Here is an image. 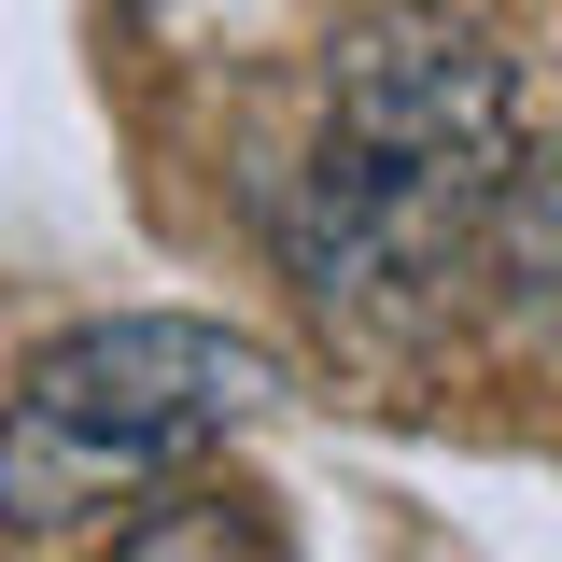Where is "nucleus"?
<instances>
[{
	"label": "nucleus",
	"mask_w": 562,
	"mask_h": 562,
	"mask_svg": "<svg viewBox=\"0 0 562 562\" xmlns=\"http://www.w3.org/2000/svg\"><path fill=\"white\" fill-rule=\"evenodd\" d=\"M281 408V351L198 310H113L70 324L14 394H0V535H70L99 506H140L183 479L211 436Z\"/></svg>",
	"instance_id": "obj_1"
},
{
	"label": "nucleus",
	"mask_w": 562,
	"mask_h": 562,
	"mask_svg": "<svg viewBox=\"0 0 562 562\" xmlns=\"http://www.w3.org/2000/svg\"><path fill=\"white\" fill-rule=\"evenodd\" d=\"M324 140L492 198L520 169V85H506V57H492L464 14L380 0L366 29H338V57H324Z\"/></svg>",
	"instance_id": "obj_2"
},
{
	"label": "nucleus",
	"mask_w": 562,
	"mask_h": 562,
	"mask_svg": "<svg viewBox=\"0 0 562 562\" xmlns=\"http://www.w3.org/2000/svg\"><path fill=\"white\" fill-rule=\"evenodd\" d=\"M479 225H492V198L324 140V155L295 169V198H281V268L310 281L324 310H351V324H422V310L464 281Z\"/></svg>",
	"instance_id": "obj_3"
},
{
	"label": "nucleus",
	"mask_w": 562,
	"mask_h": 562,
	"mask_svg": "<svg viewBox=\"0 0 562 562\" xmlns=\"http://www.w3.org/2000/svg\"><path fill=\"white\" fill-rule=\"evenodd\" d=\"M113 562H281V535L254 492H169V506H140L113 535Z\"/></svg>",
	"instance_id": "obj_5"
},
{
	"label": "nucleus",
	"mask_w": 562,
	"mask_h": 562,
	"mask_svg": "<svg viewBox=\"0 0 562 562\" xmlns=\"http://www.w3.org/2000/svg\"><path fill=\"white\" fill-rule=\"evenodd\" d=\"M479 254H492V281H506V310H520L535 338H562V155H520V169L492 183Z\"/></svg>",
	"instance_id": "obj_4"
}]
</instances>
